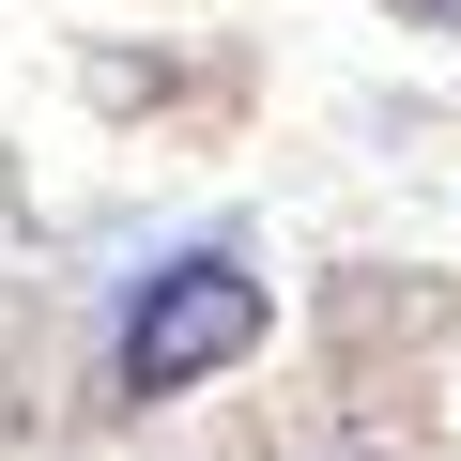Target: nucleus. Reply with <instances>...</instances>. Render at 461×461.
<instances>
[{
  "label": "nucleus",
  "mask_w": 461,
  "mask_h": 461,
  "mask_svg": "<svg viewBox=\"0 0 461 461\" xmlns=\"http://www.w3.org/2000/svg\"><path fill=\"white\" fill-rule=\"evenodd\" d=\"M247 354H262V277L230 247H185V262L139 277V308H123V400H185L215 369H247Z\"/></svg>",
  "instance_id": "f257e3e1"
},
{
  "label": "nucleus",
  "mask_w": 461,
  "mask_h": 461,
  "mask_svg": "<svg viewBox=\"0 0 461 461\" xmlns=\"http://www.w3.org/2000/svg\"><path fill=\"white\" fill-rule=\"evenodd\" d=\"M400 16H415V32H461V0H400Z\"/></svg>",
  "instance_id": "f03ea898"
}]
</instances>
